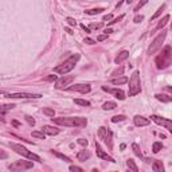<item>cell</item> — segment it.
I'll return each mask as SVG.
<instances>
[{
    "label": "cell",
    "mask_w": 172,
    "mask_h": 172,
    "mask_svg": "<svg viewBox=\"0 0 172 172\" xmlns=\"http://www.w3.org/2000/svg\"><path fill=\"white\" fill-rule=\"evenodd\" d=\"M120 149H125V144H121V145H120Z\"/></svg>",
    "instance_id": "db71d44e"
},
{
    "label": "cell",
    "mask_w": 172,
    "mask_h": 172,
    "mask_svg": "<svg viewBox=\"0 0 172 172\" xmlns=\"http://www.w3.org/2000/svg\"><path fill=\"white\" fill-rule=\"evenodd\" d=\"M106 38H108V35H106V34H104V35L97 36V41H98V42H102V41H105Z\"/></svg>",
    "instance_id": "7dc6e473"
},
{
    "label": "cell",
    "mask_w": 172,
    "mask_h": 172,
    "mask_svg": "<svg viewBox=\"0 0 172 172\" xmlns=\"http://www.w3.org/2000/svg\"><path fill=\"white\" fill-rule=\"evenodd\" d=\"M10 147H11V149H14L16 153H19V155H22V156H24V157H27V159L32 160V161L42 163V159L38 156V155H35V153L30 152L27 148H24L23 145H20V144H14V143H11V144H10Z\"/></svg>",
    "instance_id": "5b68a950"
},
{
    "label": "cell",
    "mask_w": 172,
    "mask_h": 172,
    "mask_svg": "<svg viewBox=\"0 0 172 172\" xmlns=\"http://www.w3.org/2000/svg\"><path fill=\"white\" fill-rule=\"evenodd\" d=\"M110 82L113 83V85H122V83H127L128 82V78L127 77H117V78H112Z\"/></svg>",
    "instance_id": "ffe728a7"
},
{
    "label": "cell",
    "mask_w": 172,
    "mask_h": 172,
    "mask_svg": "<svg viewBox=\"0 0 172 172\" xmlns=\"http://www.w3.org/2000/svg\"><path fill=\"white\" fill-rule=\"evenodd\" d=\"M110 32H113V30H112V28H106L105 30V34H106V35H108V34H110Z\"/></svg>",
    "instance_id": "681fc988"
},
{
    "label": "cell",
    "mask_w": 172,
    "mask_h": 172,
    "mask_svg": "<svg viewBox=\"0 0 172 172\" xmlns=\"http://www.w3.org/2000/svg\"><path fill=\"white\" fill-rule=\"evenodd\" d=\"M102 11H105L104 8H92V10H87L85 11L87 15H97V14H101Z\"/></svg>",
    "instance_id": "4316f807"
},
{
    "label": "cell",
    "mask_w": 172,
    "mask_h": 172,
    "mask_svg": "<svg viewBox=\"0 0 172 172\" xmlns=\"http://www.w3.org/2000/svg\"><path fill=\"white\" fill-rule=\"evenodd\" d=\"M122 19H124V15H120L118 18H116V19H113L112 22H109V23H108V26H112V24H114V23H118L120 20H122Z\"/></svg>",
    "instance_id": "f35d334b"
},
{
    "label": "cell",
    "mask_w": 172,
    "mask_h": 172,
    "mask_svg": "<svg viewBox=\"0 0 172 172\" xmlns=\"http://www.w3.org/2000/svg\"><path fill=\"white\" fill-rule=\"evenodd\" d=\"M92 172H100V171H98V169H96V168H94V169H93Z\"/></svg>",
    "instance_id": "11a10c76"
},
{
    "label": "cell",
    "mask_w": 172,
    "mask_h": 172,
    "mask_svg": "<svg viewBox=\"0 0 172 172\" xmlns=\"http://www.w3.org/2000/svg\"><path fill=\"white\" fill-rule=\"evenodd\" d=\"M155 63H156L157 69H167L169 65L172 63V47L171 46H166V47L161 50L159 55L155 59Z\"/></svg>",
    "instance_id": "7a4b0ae2"
},
{
    "label": "cell",
    "mask_w": 172,
    "mask_h": 172,
    "mask_svg": "<svg viewBox=\"0 0 172 172\" xmlns=\"http://www.w3.org/2000/svg\"><path fill=\"white\" fill-rule=\"evenodd\" d=\"M14 108H15V105H14V104H11V105H4L3 108H1V114H4L6 112L11 110V109H14Z\"/></svg>",
    "instance_id": "836d02e7"
},
{
    "label": "cell",
    "mask_w": 172,
    "mask_h": 172,
    "mask_svg": "<svg viewBox=\"0 0 172 172\" xmlns=\"http://www.w3.org/2000/svg\"><path fill=\"white\" fill-rule=\"evenodd\" d=\"M53 153H54L55 156L57 157H59L61 160H63V161H66V163H69V161H71L70 160V157H67V156H65L63 153H61V152H58V151H53Z\"/></svg>",
    "instance_id": "d4e9b609"
},
{
    "label": "cell",
    "mask_w": 172,
    "mask_h": 172,
    "mask_svg": "<svg viewBox=\"0 0 172 172\" xmlns=\"http://www.w3.org/2000/svg\"><path fill=\"white\" fill-rule=\"evenodd\" d=\"M42 132L46 134H50V136H55V134L59 133V129L55 127H50V125H45L42 128Z\"/></svg>",
    "instance_id": "2e32d148"
},
{
    "label": "cell",
    "mask_w": 172,
    "mask_h": 172,
    "mask_svg": "<svg viewBox=\"0 0 172 172\" xmlns=\"http://www.w3.org/2000/svg\"><path fill=\"white\" fill-rule=\"evenodd\" d=\"M127 117L124 114H118V116H114V117H112V122H120V121H125Z\"/></svg>",
    "instance_id": "1f68e13d"
},
{
    "label": "cell",
    "mask_w": 172,
    "mask_h": 172,
    "mask_svg": "<svg viewBox=\"0 0 172 172\" xmlns=\"http://www.w3.org/2000/svg\"><path fill=\"white\" fill-rule=\"evenodd\" d=\"M127 166L132 172H139V167L136 166V163H134L133 159H128L127 160Z\"/></svg>",
    "instance_id": "44dd1931"
},
{
    "label": "cell",
    "mask_w": 172,
    "mask_h": 172,
    "mask_svg": "<svg viewBox=\"0 0 172 172\" xmlns=\"http://www.w3.org/2000/svg\"><path fill=\"white\" fill-rule=\"evenodd\" d=\"M168 20H169V15H166L161 20H160V23L156 26V28H155V30H156V31H159L160 28H163V27H164V26L167 24V22H168Z\"/></svg>",
    "instance_id": "cb8c5ba5"
},
{
    "label": "cell",
    "mask_w": 172,
    "mask_h": 172,
    "mask_svg": "<svg viewBox=\"0 0 172 172\" xmlns=\"http://www.w3.org/2000/svg\"><path fill=\"white\" fill-rule=\"evenodd\" d=\"M90 156H92V153H90L89 151H86V149H82V151H80V152L77 153V159L80 160V161H86Z\"/></svg>",
    "instance_id": "e0dca14e"
},
{
    "label": "cell",
    "mask_w": 172,
    "mask_h": 172,
    "mask_svg": "<svg viewBox=\"0 0 172 172\" xmlns=\"http://www.w3.org/2000/svg\"><path fill=\"white\" fill-rule=\"evenodd\" d=\"M156 100H159V101L161 102H171L172 101V97L171 96H167V94H156Z\"/></svg>",
    "instance_id": "603a6c76"
},
{
    "label": "cell",
    "mask_w": 172,
    "mask_h": 172,
    "mask_svg": "<svg viewBox=\"0 0 172 172\" xmlns=\"http://www.w3.org/2000/svg\"><path fill=\"white\" fill-rule=\"evenodd\" d=\"M102 90H105V92H108V93L114 94L116 98L120 100V101H124L125 100V93L122 92L121 89H109V87H106V86H102Z\"/></svg>",
    "instance_id": "5bb4252c"
},
{
    "label": "cell",
    "mask_w": 172,
    "mask_h": 172,
    "mask_svg": "<svg viewBox=\"0 0 172 172\" xmlns=\"http://www.w3.org/2000/svg\"><path fill=\"white\" fill-rule=\"evenodd\" d=\"M133 122H134V125H136V127H147V125H149L151 120H149V118L143 117V116H134Z\"/></svg>",
    "instance_id": "9a60e30c"
},
{
    "label": "cell",
    "mask_w": 172,
    "mask_h": 172,
    "mask_svg": "<svg viewBox=\"0 0 172 172\" xmlns=\"http://www.w3.org/2000/svg\"><path fill=\"white\" fill-rule=\"evenodd\" d=\"M8 98H41L42 94H34V93H10Z\"/></svg>",
    "instance_id": "7c38bea8"
},
{
    "label": "cell",
    "mask_w": 172,
    "mask_h": 172,
    "mask_svg": "<svg viewBox=\"0 0 172 172\" xmlns=\"http://www.w3.org/2000/svg\"><path fill=\"white\" fill-rule=\"evenodd\" d=\"M129 57V51H127V50H122L121 53H120V54L117 55V57H116V59H114V62L117 65H120L121 63V62H124L125 59H127V58Z\"/></svg>",
    "instance_id": "ac0fdd59"
},
{
    "label": "cell",
    "mask_w": 172,
    "mask_h": 172,
    "mask_svg": "<svg viewBox=\"0 0 172 172\" xmlns=\"http://www.w3.org/2000/svg\"><path fill=\"white\" fill-rule=\"evenodd\" d=\"M141 92V81H140V71H134L129 80V97H133Z\"/></svg>",
    "instance_id": "277c9868"
},
{
    "label": "cell",
    "mask_w": 172,
    "mask_h": 172,
    "mask_svg": "<svg viewBox=\"0 0 172 172\" xmlns=\"http://www.w3.org/2000/svg\"><path fill=\"white\" fill-rule=\"evenodd\" d=\"M66 22L69 23V24H70V26H73V27H74V26H77V22H75V19H73V18H67V19H66Z\"/></svg>",
    "instance_id": "b9f144b4"
},
{
    "label": "cell",
    "mask_w": 172,
    "mask_h": 172,
    "mask_svg": "<svg viewBox=\"0 0 172 172\" xmlns=\"http://www.w3.org/2000/svg\"><path fill=\"white\" fill-rule=\"evenodd\" d=\"M102 20H104V22H108V23H109V20H113V16L109 14V15H105V16H104V19H102Z\"/></svg>",
    "instance_id": "7bdbcfd3"
},
{
    "label": "cell",
    "mask_w": 172,
    "mask_h": 172,
    "mask_svg": "<svg viewBox=\"0 0 172 172\" xmlns=\"http://www.w3.org/2000/svg\"><path fill=\"white\" fill-rule=\"evenodd\" d=\"M43 114L48 116V117H54L55 112H54V109H51V108H43Z\"/></svg>",
    "instance_id": "4dcf8cb0"
},
{
    "label": "cell",
    "mask_w": 172,
    "mask_h": 172,
    "mask_svg": "<svg viewBox=\"0 0 172 172\" xmlns=\"http://www.w3.org/2000/svg\"><path fill=\"white\" fill-rule=\"evenodd\" d=\"M152 169L155 172H164V166H163V163L160 160H155L152 164Z\"/></svg>",
    "instance_id": "d6986e66"
},
{
    "label": "cell",
    "mask_w": 172,
    "mask_h": 172,
    "mask_svg": "<svg viewBox=\"0 0 172 172\" xmlns=\"http://www.w3.org/2000/svg\"><path fill=\"white\" fill-rule=\"evenodd\" d=\"M81 27H82V30H85L86 32H90V28H86V26H83V24H82Z\"/></svg>",
    "instance_id": "f907efd6"
},
{
    "label": "cell",
    "mask_w": 172,
    "mask_h": 172,
    "mask_svg": "<svg viewBox=\"0 0 172 172\" xmlns=\"http://www.w3.org/2000/svg\"><path fill=\"white\" fill-rule=\"evenodd\" d=\"M73 81H74L73 75H65V77H62V78H59V80L57 81L55 87H57V89H65V87H67Z\"/></svg>",
    "instance_id": "8fae6325"
},
{
    "label": "cell",
    "mask_w": 172,
    "mask_h": 172,
    "mask_svg": "<svg viewBox=\"0 0 172 172\" xmlns=\"http://www.w3.org/2000/svg\"><path fill=\"white\" fill-rule=\"evenodd\" d=\"M70 172H85L81 167H77V166H70Z\"/></svg>",
    "instance_id": "8d00e7d4"
},
{
    "label": "cell",
    "mask_w": 172,
    "mask_h": 172,
    "mask_svg": "<svg viewBox=\"0 0 172 172\" xmlns=\"http://www.w3.org/2000/svg\"><path fill=\"white\" fill-rule=\"evenodd\" d=\"M161 148H163V144H161V143H159V141L153 143V145H152V151H153V153H159L160 151H161Z\"/></svg>",
    "instance_id": "484cf974"
},
{
    "label": "cell",
    "mask_w": 172,
    "mask_h": 172,
    "mask_svg": "<svg viewBox=\"0 0 172 172\" xmlns=\"http://www.w3.org/2000/svg\"><path fill=\"white\" fill-rule=\"evenodd\" d=\"M144 20V16L143 15H136L134 16V19H133V22L134 23H140V22H143Z\"/></svg>",
    "instance_id": "ab89813d"
},
{
    "label": "cell",
    "mask_w": 172,
    "mask_h": 172,
    "mask_svg": "<svg viewBox=\"0 0 172 172\" xmlns=\"http://www.w3.org/2000/svg\"><path fill=\"white\" fill-rule=\"evenodd\" d=\"M122 73H124V67H120V69H117V70L113 71V73H112V75L118 77V75H122Z\"/></svg>",
    "instance_id": "e575fe53"
},
{
    "label": "cell",
    "mask_w": 172,
    "mask_h": 172,
    "mask_svg": "<svg viewBox=\"0 0 172 172\" xmlns=\"http://www.w3.org/2000/svg\"><path fill=\"white\" fill-rule=\"evenodd\" d=\"M12 125H14V127H19V122H18V121H12Z\"/></svg>",
    "instance_id": "816d5d0a"
},
{
    "label": "cell",
    "mask_w": 172,
    "mask_h": 172,
    "mask_svg": "<svg viewBox=\"0 0 172 172\" xmlns=\"http://www.w3.org/2000/svg\"><path fill=\"white\" fill-rule=\"evenodd\" d=\"M6 157H7V155L4 152H1V159H6Z\"/></svg>",
    "instance_id": "f5cc1de1"
},
{
    "label": "cell",
    "mask_w": 172,
    "mask_h": 172,
    "mask_svg": "<svg viewBox=\"0 0 172 172\" xmlns=\"http://www.w3.org/2000/svg\"><path fill=\"white\" fill-rule=\"evenodd\" d=\"M171 30H172V24H171Z\"/></svg>",
    "instance_id": "9f6ffc18"
},
{
    "label": "cell",
    "mask_w": 172,
    "mask_h": 172,
    "mask_svg": "<svg viewBox=\"0 0 172 172\" xmlns=\"http://www.w3.org/2000/svg\"><path fill=\"white\" fill-rule=\"evenodd\" d=\"M78 144H81L82 147H86V145H87V140H85V139H80V140H78Z\"/></svg>",
    "instance_id": "ee69618b"
},
{
    "label": "cell",
    "mask_w": 172,
    "mask_h": 172,
    "mask_svg": "<svg viewBox=\"0 0 172 172\" xmlns=\"http://www.w3.org/2000/svg\"><path fill=\"white\" fill-rule=\"evenodd\" d=\"M85 43H86V45H94V43H96V41H93V39H90V38H86L85 39Z\"/></svg>",
    "instance_id": "bcb514c9"
},
{
    "label": "cell",
    "mask_w": 172,
    "mask_h": 172,
    "mask_svg": "<svg viewBox=\"0 0 172 172\" xmlns=\"http://www.w3.org/2000/svg\"><path fill=\"white\" fill-rule=\"evenodd\" d=\"M53 122L63 127H71V128H83L87 125V120L83 117H57L51 118Z\"/></svg>",
    "instance_id": "6da1fadb"
},
{
    "label": "cell",
    "mask_w": 172,
    "mask_h": 172,
    "mask_svg": "<svg viewBox=\"0 0 172 172\" xmlns=\"http://www.w3.org/2000/svg\"><path fill=\"white\" fill-rule=\"evenodd\" d=\"M24 118H26V121L28 122V124L31 125V127H34V125H35V120H34V118H32L31 116H26Z\"/></svg>",
    "instance_id": "74e56055"
},
{
    "label": "cell",
    "mask_w": 172,
    "mask_h": 172,
    "mask_svg": "<svg viewBox=\"0 0 172 172\" xmlns=\"http://www.w3.org/2000/svg\"><path fill=\"white\" fill-rule=\"evenodd\" d=\"M34 167L32 161H27V160H18V161H14L8 168L12 172H24L27 169H31Z\"/></svg>",
    "instance_id": "8992f818"
},
{
    "label": "cell",
    "mask_w": 172,
    "mask_h": 172,
    "mask_svg": "<svg viewBox=\"0 0 172 172\" xmlns=\"http://www.w3.org/2000/svg\"><path fill=\"white\" fill-rule=\"evenodd\" d=\"M80 54H73L69 59L63 62V63L58 65L57 67H54V73H58V74H67L69 71H71L75 67V63L80 61Z\"/></svg>",
    "instance_id": "3957f363"
},
{
    "label": "cell",
    "mask_w": 172,
    "mask_h": 172,
    "mask_svg": "<svg viewBox=\"0 0 172 172\" xmlns=\"http://www.w3.org/2000/svg\"><path fill=\"white\" fill-rule=\"evenodd\" d=\"M47 82H57L58 81V77L57 75H48V77H46L45 78Z\"/></svg>",
    "instance_id": "d590c367"
},
{
    "label": "cell",
    "mask_w": 172,
    "mask_h": 172,
    "mask_svg": "<svg viewBox=\"0 0 172 172\" xmlns=\"http://www.w3.org/2000/svg\"><path fill=\"white\" fill-rule=\"evenodd\" d=\"M70 92H78V93H82V94H86L92 90L89 83H77V85H73L70 87H67Z\"/></svg>",
    "instance_id": "30bf717a"
},
{
    "label": "cell",
    "mask_w": 172,
    "mask_h": 172,
    "mask_svg": "<svg viewBox=\"0 0 172 172\" xmlns=\"http://www.w3.org/2000/svg\"><path fill=\"white\" fill-rule=\"evenodd\" d=\"M166 36H167V32L166 31H161V34H159L156 38L153 39V42L151 43L149 48H148V54H149V55L151 54H155V53H156V51L161 47V45H163V42H164V39H166Z\"/></svg>",
    "instance_id": "ba28073f"
},
{
    "label": "cell",
    "mask_w": 172,
    "mask_h": 172,
    "mask_svg": "<svg viewBox=\"0 0 172 172\" xmlns=\"http://www.w3.org/2000/svg\"><path fill=\"white\" fill-rule=\"evenodd\" d=\"M102 27V23H98V24H96V23H93V24H90V30H98Z\"/></svg>",
    "instance_id": "60d3db41"
},
{
    "label": "cell",
    "mask_w": 172,
    "mask_h": 172,
    "mask_svg": "<svg viewBox=\"0 0 172 172\" xmlns=\"http://www.w3.org/2000/svg\"><path fill=\"white\" fill-rule=\"evenodd\" d=\"M98 137L101 140H104V143L109 147V149L113 148V133H112L110 129H108L105 127H101L98 129Z\"/></svg>",
    "instance_id": "52a82bcc"
},
{
    "label": "cell",
    "mask_w": 172,
    "mask_h": 172,
    "mask_svg": "<svg viewBox=\"0 0 172 172\" xmlns=\"http://www.w3.org/2000/svg\"><path fill=\"white\" fill-rule=\"evenodd\" d=\"M116 108H117V104H116L114 101H108L102 105V109H104V110H113V109H116Z\"/></svg>",
    "instance_id": "7402d4cb"
},
{
    "label": "cell",
    "mask_w": 172,
    "mask_h": 172,
    "mask_svg": "<svg viewBox=\"0 0 172 172\" xmlns=\"http://www.w3.org/2000/svg\"><path fill=\"white\" fill-rule=\"evenodd\" d=\"M32 137H36V139H42V140H45L46 139V133L43 132H32Z\"/></svg>",
    "instance_id": "d6a6232c"
},
{
    "label": "cell",
    "mask_w": 172,
    "mask_h": 172,
    "mask_svg": "<svg viewBox=\"0 0 172 172\" xmlns=\"http://www.w3.org/2000/svg\"><path fill=\"white\" fill-rule=\"evenodd\" d=\"M164 8H166V4H163V6L160 7L159 10H157L156 12H155V15H153L152 18H151V20H155V19H157V18H159L160 15H161V12H163V10H164Z\"/></svg>",
    "instance_id": "f546056e"
},
{
    "label": "cell",
    "mask_w": 172,
    "mask_h": 172,
    "mask_svg": "<svg viewBox=\"0 0 172 172\" xmlns=\"http://www.w3.org/2000/svg\"><path fill=\"white\" fill-rule=\"evenodd\" d=\"M74 102H75L77 105H81V106H90V102H89V101H86V100L77 98V100H74Z\"/></svg>",
    "instance_id": "83f0119b"
},
{
    "label": "cell",
    "mask_w": 172,
    "mask_h": 172,
    "mask_svg": "<svg viewBox=\"0 0 172 172\" xmlns=\"http://www.w3.org/2000/svg\"><path fill=\"white\" fill-rule=\"evenodd\" d=\"M151 118H152V121H155L156 124L164 127L166 129H168L169 133H172V121H171V120H168V118H164V117H159V116H152Z\"/></svg>",
    "instance_id": "9c48e42d"
},
{
    "label": "cell",
    "mask_w": 172,
    "mask_h": 172,
    "mask_svg": "<svg viewBox=\"0 0 172 172\" xmlns=\"http://www.w3.org/2000/svg\"><path fill=\"white\" fill-rule=\"evenodd\" d=\"M145 4H147V1H141V3H139V4H137V7H136V8H134V11H136V12H137V11L140 10V8H141V7H143V6H145Z\"/></svg>",
    "instance_id": "f6af8a7d"
},
{
    "label": "cell",
    "mask_w": 172,
    "mask_h": 172,
    "mask_svg": "<svg viewBox=\"0 0 172 172\" xmlns=\"http://www.w3.org/2000/svg\"><path fill=\"white\" fill-rule=\"evenodd\" d=\"M65 30H66V32H67V34H70V35H73V34H74V32H73V30H71V28H69V27H66Z\"/></svg>",
    "instance_id": "c3c4849f"
},
{
    "label": "cell",
    "mask_w": 172,
    "mask_h": 172,
    "mask_svg": "<svg viewBox=\"0 0 172 172\" xmlns=\"http://www.w3.org/2000/svg\"><path fill=\"white\" fill-rule=\"evenodd\" d=\"M96 153H97V156H98L100 159H102V160H108V161H110V163H116L113 157L109 156L108 153H105L104 151H102V148L100 147V144L97 143V141H96Z\"/></svg>",
    "instance_id": "4fadbf2b"
},
{
    "label": "cell",
    "mask_w": 172,
    "mask_h": 172,
    "mask_svg": "<svg viewBox=\"0 0 172 172\" xmlns=\"http://www.w3.org/2000/svg\"><path fill=\"white\" fill-rule=\"evenodd\" d=\"M132 149H133V152H134L136 156H139V157L143 156V153H141V151H140V147H139L137 144H132Z\"/></svg>",
    "instance_id": "f1b7e54d"
}]
</instances>
